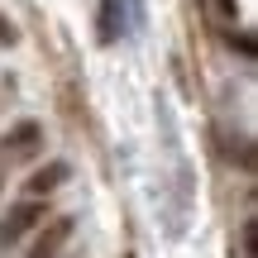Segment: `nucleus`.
<instances>
[{"label":"nucleus","instance_id":"obj_1","mask_svg":"<svg viewBox=\"0 0 258 258\" xmlns=\"http://www.w3.org/2000/svg\"><path fill=\"white\" fill-rule=\"evenodd\" d=\"M43 220H48V201H43V196H29V201L10 206L5 225H0V244H19L29 230H38Z\"/></svg>","mask_w":258,"mask_h":258},{"label":"nucleus","instance_id":"obj_5","mask_svg":"<svg viewBox=\"0 0 258 258\" xmlns=\"http://www.w3.org/2000/svg\"><path fill=\"white\" fill-rule=\"evenodd\" d=\"M225 158H230L239 172H253V144L244 134H225Z\"/></svg>","mask_w":258,"mask_h":258},{"label":"nucleus","instance_id":"obj_2","mask_svg":"<svg viewBox=\"0 0 258 258\" xmlns=\"http://www.w3.org/2000/svg\"><path fill=\"white\" fill-rule=\"evenodd\" d=\"M67 239H72V220L57 215V220L38 225V239H34V249H29V258H57V249H62Z\"/></svg>","mask_w":258,"mask_h":258},{"label":"nucleus","instance_id":"obj_8","mask_svg":"<svg viewBox=\"0 0 258 258\" xmlns=\"http://www.w3.org/2000/svg\"><path fill=\"white\" fill-rule=\"evenodd\" d=\"M15 38H19V34H15V24H10V19H5V15H0V43H5V48H10V43H15Z\"/></svg>","mask_w":258,"mask_h":258},{"label":"nucleus","instance_id":"obj_9","mask_svg":"<svg viewBox=\"0 0 258 258\" xmlns=\"http://www.w3.org/2000/svg\"><path fill=\"white\" fill-rule=\"evenodd\" d=\"M230 43H234V48H239V53H244V57H253V34H239V38H230Z\"/></svg>","mask_w":258,"mask_h":258},{"label":"nucleus","instance_id":"obj_4","mask_svg":"<svg viewBox=\"0 0 258 258\" xmlns=\"http://www.w3.org/2000/svg\"><path fill=\"white\" fill-rule=\"evenodd\" d=\"M67 172H72L67 163H43V167H34V177H29V196H48V191H57V186L67 182Z\"/></svg>","mask_w":258,"mask_h":258},{"label":"nucleus","instance_id":"obj_3","mask_svg":"<svg viewBox=\"0 0 258 258\" xmlns=\"http://www.w3.org/2000/svg\"><path fill=\"white\" fill-rule=\"evenodd\" d=\"M38 139H43V124H38V120H19V124L5 134V153H10V158H29V153L38 148Z\"/></svg>","mask_w":258,"mask_h":258},{"label":"nucleus","instance_id":"obj_7","mask_svg":"<svg viewBox=\"0 0 258 258\" xmlns=\"http://www.w3.org/2000/svg\"><path fill=\"white\" fill-rule=\"evenodd\" d=\"M239 249H244V258H258V220L253 215L239 225Z\"/></svg>","mask_w":258,"mask_h":258},{"label":"nucleus","instance_id":"obj_6","mask_svg":"<svg viewBox=\"0 0 258 258\" xmlns=\"http://www.w3.org/2000/svg\"><path fill=\"white\" fill-rule=\"evenodd\" d=\"M115 34H120V0H101V38L115 43Z\"/></svg>","mask_w":258,"mask_h":258}]
</instances>
